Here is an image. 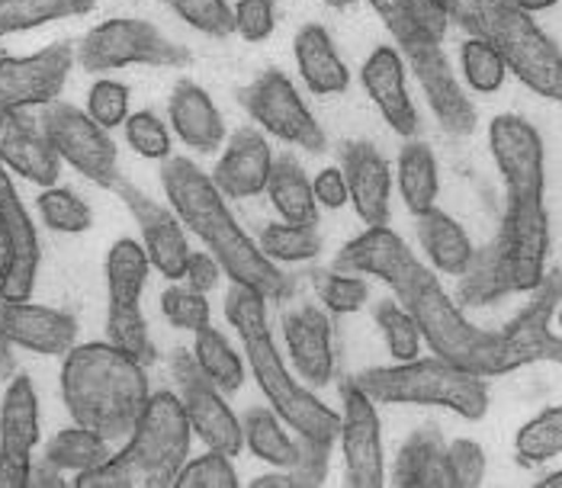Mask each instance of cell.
<instances>
[{
	"mask_svg": "<svg viewBox=\"0 0 562 488\" xmlns=\"http://www.w3.org/2000/svg\"><path fill=\"white\" fill-rule=\"evenodd\" d=\"M241 434L245 446L258 456L260 463L273 466V469H290L296 463V441L286 434V428L280 424V415L267 405L248 408L241 418Z\"/></svg>",
	"mask_w": 562,
	"mask_h": 488,
	"instance_id": "cell-33",
	"label": "cell"
},
{
	"mask_svg": "<svg viewBox=\"0 0 562 488\" xmlns=\"http://www.w3.org/2000/svg\"><path fill=\"white\" fill-rule=\"evenodd\" d=\"M75 58L90 75H106L126 65L183 68L190 61V52L183 45L165 39L155 23L120 16V20H106L93 26L75 48Z\"/></svg>",
	"mask_w": 562,
	"mask_h": 488,
	"instance_id": "cell-8",
	"label": "cell"
},
{
	"mask_svg": "<svg viewBox=\"0 0 562 488\" xmlns=\"http://www.w3.org/2000/svg\"><path fill=\"white\" fill-rule=\"evenodd\" d=\"M447 20L492 43L520 84L562 103V52L518 0H437Z\"/></svg>",
	"mask_w": 562,
	"mask_h": 488,
	"instance_id": "cell-5",
	"label": "cell"
},
{
	"mask_svg": "<svg viewBox=\"0 0 562 488\" xmlns=\"http://www.w3.org/2000/svg\"><path fill=\"white\" fill-rule=\"evenodd\" d=\"M232 16H235V33L245 43H267L277 30V3L273 0H238Z\"/></svg>",
	"mask_w": 562,
	"mask_h": 488,
	"instance_id": "cell-51",
	"label": "cell"
},
{
	"mask_svg": "<svg viewBox=\"0 0 562 488\" xmlns=\"http://www.w3.org/2000/svg\"><path fill=\"white\" fill-rule=\"evenodd\" d=\"M161 3L171 7L173 13L196 33H206L216 39H225L235 33V16L225 0H161Z\"/></svg>",
	"mask_w": 562,
	"mask_h": 488,
	"instance_id": "cell-45",
	"label": "cell"
},
{
	"mask_svg": "<svg viewBox=\"0 0 562 488\" xmlns=\"http://www.w3.org/2000/svg\"><path fill=\"white\" fill-rule=\"evenodd\" d=\"M318 283V299L325 303V309L335 315H350V311L363 309V303L370 299V286L363 276L357 273H345V270H318L315 273Z\"/></svg>",
	"mask_w": 562,
	"mask_h": 488,
	"instance_id": "cell-44",
	"label": "cell"
},
{
	"mask_svg": "<svg viewBox=\"0 0 562 488\" xmlns=\"http://www.w3.org/2000/svg\"><path fill=\"white\" fill-rule=\"evenodd\" d=\"M87 113L90 120H97L103 129H116L126 123L130 116V88L120 84V81H97L90 93H87Z\"/></svg>",
	"mask_w": 562,
	"mask_h": 488,
	"instance_id": "cell-49",
	"label": "cell"
},
{
	"mask_svg": "<svg viewBox=\"0 0 562 488\" xmlns=\"http://www.w3.org/2000/svg\"><path fill=\"white\" fill-rule=\"evenodd\" d=\"M161 311L165 318L171 321L173 328L180 331H203L213 325V311H210V303H206V293H196L190 286H168L161 293Z\"/></svg>",
	"mask_w": 562,
	"mask_h": 488,
	"instance_id": "cell-46",
	"label": "cell"
},
{
	"mask_svg": "<svg viewBox=\"0 0 562 488\" xmlns=\"http://www.w3.org/2000/svg\"><path fill=\"white\" fill-rule=\"evenodd\" d=\"M171 376L177 383V399L190 421V431L210 450H222L228 456L241 453L245 446L241 418L222 399V389L216 383L200 370L190 348H177L171 354Z\"/></svg>",
	"mask_w": 562,
	"mask_h": 488,
	"instance_id": "cell-11",
	"label": "cell"
},
{
	"mask_svg": "<svg viewBox=\"0 0 562 488\" xmlns=\"http://www.w3.org/2000/svg\"><path fill=\"white\" fill-rule=\"evenodd\" d=\"M145 366L110 341L75 344L61 363V399L75 424L100 438L126 441L148 405Z\"/></svg>",
	"mask_w": 562,
	"mask_h": 488,
	"instance_id": "cell-2",
	"label": "cell"
},
{
	"mask_svg": "<svg viewBox=\"0 0 562 488\" xmlns=\"http://www.w3.org/2000/svg\"><path fill=\"white\" fill-rule=\"evenodd\" d=\"M460 61H463V75H467L470 88L479 90V93H495L505 84L508 65H505L502 52L492 43L473 36L470 43H463V48H460Z\"/></svg>",
	"mask_w": 562,
	"mask_h": 488,
	"instance_id": "cell-43",
	"label": "cell"
},
{
	"mask_svg": "<svg viewBox=\"0 0 562 488\" xmlns=\"http://www.w3.org/2000/svg\"><path fill=\"white\" fill-rule=\"evenodd\" d=\"M10 341L3 338V331H0V379H7V376H13V356H10Z\"/></svg>",
	"mask_w": 562,
	"mask_h": 488,
	"instance_id": "cell-56",
	"label": "cell"
},
{
	"mask_svg": "<svg viewBox=\"0 0 562 488\" xmlns=\"http://www.w3.org/2000/svg\"><path fill=\"white\" fill-rule=\"evenodd\" d=\"M45 463H52L55 469L61 473H90L97 469L100 463L110 459V441L100 438L97 431L90 428H61L48 444H45Z\"/></svg>",
	"mask_w": 562,
	"mask_h": 488,
	"instance_id": "cell-35",
	"label": "cell"
},
{
	"mask_svg": "<svg viewBox=\"0 0 562 488\" xmlns=\"http://www.w3.org/2000/svg\"><path fill=\"white\" fill-rule=\"evenodd\" d=\"M238 103L273 138L286 145H300L308 155H322L328 148L325 129L318 126V120L312 116V110L305 106V100L283 71L267 68L248 88L238 90Z\"/></svg>",
	"mask_w": 562,
	"mask_h": 488,
	"instance_id": "cell-9",
	"label": "cell"
},
{
	"mask_svg": "<svg viewBox=\"0 0 562 488\" xmlns=\"http://www.w3.org/2000/svg\"><path fill=\"white\" fill-rule=\"evenodd\" d=\"M492 158L505 180L508 206L543 203V138L520 116H495L488 126Z\"/></svg>",
	"mask_w": 562,
	"mask_h": 488,
	"instance_id": "cell-13",
	"label": "cell"
},
{
	"mask_svg": "<svg viewBox=\"0 0 562 488\" xmlns=\"http://www.w3.org/2000/svg\"><path fill=\"white\" fill-rule=\"evenodd\" d=\"M312 193H315V203L325 206V209H341L347 200V180L341 168H325L318 171V178L312 180Z\"/></svg>",
	"mask_w": 562,
	"mask_h": 488,
	"instance_id": "cell-55",
	"label": "cell"
},
{
	"mask_svg": "<svg viewBox=\"0 0 562 488\" xmlns=\"http://www.w3.org/2000/svg\"><path fill=\"white\" fill-rule=\"evenodd\" d=\"M123 129H126V141H130L135 155L151 158V161H165L171 155V133L151 110L126 116Z\"/></svg>",
	"mask_w": 562,
	"mask_h": 488,
	"instance_id": "cell-48",
	"label": "cell"
},
{
	"mask_svg": "<svg viewBox=\"0 0 562 488\" xmlns=\"http://www.w3.org/2000/svg\"><path fill=\"white\" fill-rule=\"evenodd\" d=\"M518 3L524 10H530V13H540V10H550L557 0H518Z\"/></svg>",
	"mask_w": 562,
	"mask_h": 488,
	"instance_id": "cell-57",
	"label": "cell"
},
{
	"mask_svg": "<svg viewBox=\"0 0 562 488\" xmlns=\"http://www.w3.org/2000/svg\"><path fill=\"white\" fill-rule=\"evenodd\" d=\"M350 383L363 389L373 401H386V405H437L457 411L467 421H482L488 411V389L482 376L443 356H431V360L415 356L395 366L363 370L353 373Z\"/></svg>",
	"mask_w": 562,
	"mask_h": 488,
	"instance_id": "cell-7",
	"label": "cell"
},
{
	"mask_svg": "<svg viewBox=\"0 0 562 488\" xmlns=\"http://www.w3.org/2000/svg\"><path fill=\"white\" fill-rule=\"evenodd\" d=\"M258 245L270 261L303 264L322 254V231L318 223H273L260 231Z\"/></svg>",
	"mask_w": 562,
	"mask_h": 488,
	"instance_id": "cell-38",
	"label": "cell"
},
{
	"mask_svg": "<svg viewBox=\"0 0 562 488\" xmlns=\"http://www.w3.org/2000/svg\"><path fill=\"white\" fill-rule=\"evenodd\" d=\"M515 453L524 466L547 463L562 453V405H553L530 418L515 438Z\"/></svg>",
	"mask_w": 562,
	"mask_h": 488,
	"instance_id": "cell-40",
	"label": "cell"
},
{
	"mask_svg": "<svg viewBox=\"0 0 562 488\" xmlns=\"http://www.w3.org/2000/svg\"><path fill=\"white\" fill-rule=\"evenodd\" d=\"M0 331L13 348L43 356H65L78 344L75 315L36 306L30 299L0 303Z\"/></svg>",
	"mask_w": 562,
	"mask_h": 488,
	"instance_id": "cell-21",
	"label": "cell"
},
{
	"mask_svg": "<svg viewBox=\"0 0 562 488\" xmlns=\"http://www.w3.org/2000/svg\"><path fill=\"white\" fill-rule=\"evenodd\" d=\"M293 55L300 65L305 88L322 97H335L350 88V71L345 68L338 48L331 43L328 30L318 23H308L293 39Z\"/></svg>",
	"mask_w": 562,
	"mask_h": 488,
	"instance_id": "cell-29",
	"label": "cell"
},
{
	"mask_svg": "<svg viewBox=\"0 0 562 488\" xmlns=\"http://www.w3.org/2000/svg\"><path fill=\"white\" fill-rule=\"evenodd\" d=\"M341 171L353 213L367 225H390L392 174L386 158L370 141H347L341 148Z\"/></svg>",
	"mask_w": 562,
	"mask_h": 488,
	"instance_id": "cell-22",
	"label": "cell"
},
{
	"mask_svg": "<svg viewBox=\"0 0 562 488\" xmlns=\"http://www.w3.org/2000/svg\"><path fill=\"white\" fill-rule=\"evenodd\" d=\"M173 488H238V473L232 466V456L222 450H210L206 456L183 463Z\"/></svg>",
	"mask_w": 562,
	"mask_h": 488,
	"instance_id": "cell-47",
	"label": "cell"
},
{
	"mask_svg": "<svg viewBox=\"0 0 562 488\" xmlns=\"http://www.w3.org/2000/svg\"><path fill=\"white\" fill-rule=\"evenodd\" d=\"M40 444V399L30 376H10L0 401V488H26Z\"/></svg>",
	"mask_w": 562,
	"mask_h": 488,
	"instance_id": "cell-16",
	"label": "cell"
},
{
	"mask_svg": "<svg viewBox=\"0 0 562 488\" xmlns=\"http://www.w3.org/2000/svg\"><path fill=\"white\" fill-rule=\"evenodd\" d=\"M562 299V270L543 273L540 286L533 290V299L524 306L518 318L498 331L502 351H498V370L512 373L537 360H557L562 363V338L550 331V318Z\"/></svg>",
	"mask_w": 562,
	"mask_h": 488,
	"instance_id": "cell-12",
	"label": "cell"
},
{
	"mask_svg": "<svg viewBox=\"0 0 562 488\" xmlns=\"http://www.w3.org/2000/svg\"><path fill=\"white\" fill-rule=\"evenodd\" d=\"M325 7H335V10H347V7H353V0H322Z\"/></svg>",
	"mask_w": 562,
	"mask_h": 488,
	"instance_id": "cell-58",
	"label": "cell"
},
{
	"mask_svg": "<svg viewBox=\"0 0 562 488\" xmlns=\"http://www.w3.org/2000/svg\"><path fill=\"white\" fill-rule=\"evenodd\" d=\"M190 351L196 356L200 370L216 383L222 393H238L241 389V383H245V363H241L238 351H232L228 338L218 328L210 325V328L196 331V344Z\"/></svg>",
	"mask_w": 562,
	"mask_h": 488,
	"instance_id": "cell-37",
	"label": "cell"
},
{
	"mask_svg": "<svg viewBox=\"0 0 562 488\" xmlns=\"http://www.w3.org/2000/svg\"><path fill=\"white\" fill-rule=\"evenodd\" d=\"M376 325H380V331H383V338L390 344V354L398 363L415 360V356L422 354V328H418V321L412 318V311L405 309L402 303H395V299L380 303L376 306Z\"/></svg>",
	"mask_w": 562,
	"mask_h": 488,
	"instance_id": "cell-42",
	"label": "cell"
},
{
	"mask_svg": "<svg viewBox=\"0 0 562 488\" xmlns=\"http://www.w3.org/2000/svg\"><path fill=\"white\" fill-rule=\"evenodd\" d=\"M286 351L308 386H325L335 376V351H331V318L318 306H300L283 318Z\"/></svg>",
	"mask_w": 562,
	"mask_h": 488,
	"instance_id": "cell-24",
	"label": "cell"
},
{
	"mask_svg": "<svg viewBox=\"0 0 562 488\" xmlns=\"http://www.w3.org/2000/svg\"><path fill=\"white\" fill-rule=\"evenodd\" d=\"M450 488H479L485 483V450L476 441H453L447 446Z\"/></svg>",
	"mask_w": 562,
	"mask_h": 488,
	"instance_id": "cell-52",
	"label": "cell"
},
{
	"mask_svg": "<svg viewBox=\"0 0 562 488\" xmlns=\"http://www.w3.org/2000/svg\"><path fill=\"white\" fill-rule=\"evenodd\" d=\"M370 7L380 13V20L386 23L392 39L402 45L412 39L415 26H412V0H370Z\"/></svg>",
	"mask_w": 562,
	"mask_h": 488,
	"instance_id": "cell-53",
	"label": "cell"
},
{
	"mask_svg": "<svg viewBox=\"0 0 562 488\" xmlns=\"http://www.w3.org/2000/svg\"><path fill=\"white\" fill-rule=\"evenodd\" d=\"M106 341L113 348H120L123 354H130L132 360H138L142 366H151L158 360L142 306H110L106 309Z\"/></svg>",
	"mask_w": 562,
	"mask_h": 488,
	"instance_id": "cell-39",
	"label": "cell"
},
{
	"mask_svg": "<svg viewBox=\"0 0 562 488\" xmlns=\"http://www.w3.org/2000/svg\"><path fill=\"white\" fill-rule=\"evenodd\" d=\"M328 459H331V444L303 438L296 441V463L286 469L290 488H318L328 479Z\"/></svg>",
	"mask_w": 562,
	"mask_h": 488,
	"instance_id": "cell-50",
	"label": "cell"
},
{
	"mask_svg": "<svg viewBox=\"0 0 562 488\" xmlns=\"http://www.w3.org/2000/svg\"><path fill=\"white\" fill-rule=\"evenodd\" d=\"M418 264L412 248L392 231L390 225H367L363 235L347 241L341 254L335 258V270L345 273H373L392 290L405 280V273Z\"/></svg>",
	"mask_w": 562,
	"mask_h": 488,
	"instance_id": "cell-26",
	"label": "cell"
},
{
	"mask_svg": "<svg viewBox=\"0 0 562 488\" xmlns=\"http://www.w3.org/2000/svg\"><path fill=\"white\" fill-rule=\"evenodd\" d=\"M75 68V48L68 43L45 45L33 55L0 58V110H36L58 100Z\"/></svg>",
	"mask_w": 562,
	"mask_h": 488,
	"instance_id": "cell-14",
	"label": "cell"
},
{
	"mask_svg": "<svg viewBox=\"0 0 562 488\" xmlns=\"http://www.w3.org/2000/svg\"><path fill=\"white\" fill-rule=\"evenodd\" d=\"M392 486L398 488H450L447 444L434 424L418 428L395 456Z\"/></svg>",
	"mask_w": 562,
	"mask_h": 488,
	"instance_id": "cell-28",
	"label": "cell"
},
{
	"mask_svg": "<svg viewBox=\"0 0 562 488\" xmlns=\"http://www.w3.org/2000/svg\"><path fill=\"white\" fill-rule=\"evenodd\" d=\"M0 248H3L0 303L30 299L40 273V238L3 164H0Z\"/></svg>",
	"mask_w": 562,
	"mask_h": 488,
	"instance_id": "cell-15",
	"label": "cell"
},
{
	"mask_svg": "<svg viewBox=\"0 0 562 488\" xmlns=\"http://www.w3.org/2000/svg\"><path fill=\"white\" fill-rule=\"evenodd\" d=\"M341 446H345V483L347 488H383L386 466H383V434L376 401L363 389H357L347 376L341 383Z\"/></svg>",
	"mask_w": 562,
	"mask_h": 488,
	"instance_id": "cell-18",
	"label": "cell"
},
{
	"mask_svg": "<svg viewBox=\"0 0 562 488\" xmlns=\"http://www.w3.org/2000/svg\"><path fill=\"white\" fill-rule=\"evenodd\" d=\"M360 78H363V88L370 93V100L376 103V110L392 126V133H398L402 138H412L418 133V113H415V103L405 90V65L392 45L373 48Z\"/></svg>",
	"mask_w": 562,
	"mask_h": 488,
	"instance_id": "cell-25",
	"label": "cell"
},
{
	"mask_svg": "<svg viewBox=\"0 0 562 488\" xmlns=\"http://www.w3.org/2000/svg\"><path fill=\"white\" fill-rule=\"evenodd\" d=\"M270 168H273V151L267 138L255 126H241L228 138L210 178L225 200H248L267 190Z\"/></svg>",
	"mask_w": 562,
	"mask_h": 488,
	"instance_id": "cell-23",
	"label": "cell"
},
{
	"mask_svg": "<svg viewBox=\"0 0 562 488\" xmlns=\"http://www.w3.org/2000/svg\"><path fill=\"white\" fill-rule=\"evenodd\" d=\"M190 421L177 393H155L135 421L126 446L110 453L106 463L81 473L78 488H173L190 456Z\"/></svg>",
	"mask_w": 562,
	"mask_h": 488,
	"instance_id": "cell-4",
	"label": "cell"
},
{
	"mask_svg": "<svg viewBox=\"0 0 562 488\" xmlns=\"http://www.w3.org/2000/svg\"><path fill=\"white\" fill-rule=\"evenodd\" d=\"M263 193L270 196V203L283 216V223H318V203L312 193V180L305 178L296 158H290V155L273 158Z\"/></svg>",
	"mask_w": 562,
	"mask_h": 488,
	"instance_id": "cell-31",
	"label": "cell"
},
{
	"mask_svg": "<svg viewBox=\"0 0 562 488\" xmlns=\"http://www.w3.org/2000/svg\"><path fill=\"white\" fill-rule=\"evenodd\" d=\"M398 190L408 206V213L422 216L428 213L437 200L440 180H437V161L434 151L422 141H408L398 151Z\"/></svg>",
	"mask_w": 562,
	"mask_h": 488,
	"instance_id": "cell-34",
	"label": "cell"
},
{
	"mask_svg": "<svg viewBox=\"0 0 562 488\" xmlns=\"http://www.w3.org/2000/svg\"><path fill=\"white\" fill-rule=\"evenodd\" d=\"M418 238H422V248L428 251V261L440 273L460 276L473 258V245H470V235L463 231V225L453 223L437 206L418 216Z\"/></svg>",
	"mask_w": 562,
	"mask_h": 488,
	"instance_id": "cell-30",
	"label": "cell"
},
{
	"mask_svg": "<svg viewBox=\"0 0 562 488\" xmlns=\"http://www.w3.org/2000/svg\"><path fill=\"white\" fill-rule=\"evenodd\" d=\"M132 213V219L138 223L142 231V245L148 251V261L151 266L168 276V280H183V270L190 261V245H187V235H183V223L177 219V213L155 203L151 196H145L135 183L126 178H120L110 186Z\"/></svg>",
	"mask_w": 562,
	"mask_h": 488,
	"instance_id": "cell-19",
	"label": "cell"
},
{
	"mask_svg": "<svg viewBox=\"0 0 562 488\" xmlns=\"http://www.w3.org/2000/svg\"><path fill=\"white\" fill-rule=\"evenodd\" d=\"M161 186L177 219L203 241L232 283L258 290L267 303H286L293 296L296 283L241 231L210 174H203L190 158L168 155L161 164Z\"/></svg>",
	"mask_w": 562,
	"mask_h": 488,
	"instance_id": "cell-1",
	"label": "cell"
},
{
	"mask_svg": "<svg viewBox=\"0 0 562 488\" xmlns=\"http://www.w3.org/2000/svg\"><path fill=\"white\" fill-rule=\"evenodd\" d=\"M148 251L135 238H120L106 254V293L110 306H142V293L148 283Z\"/></svg>",
	"mask_w": 562,
	"mask_h": 488,
	"instance_id": "cell-32",
	"label": "cell"
},
{
	"mask_svg": "<svg viewBox=\"0 0 562 488\" xmlns=\"http://www.w3.org/2000/svg\"><path fill=\"white\" fill-rule=\"evenodd\" d=\"M168 110H171L173 135L187 148L200 155H213L225 141V123L218 116L216 103L196 81H177Z\"/></svg>",
	"mask_w": 562,
	"mask_h": 488,
	"instance_id": "cell-27",
	"label": "cell"
},
{
	"mask_svg": "<svg viewBox=\"0 0 562 488\" xmlns=\"http://www.w3.org/2000/svg\"><path fill=\"white\" fill-rule=\"evenodd\" d=\"M36 209L43 216V223L52 231H65V235H81L93 225V209L87 206L85 200L65 186H43L40 200H36Z\"/></svg>",
	"mask_w": 562,
	"mask_h": 488,
	"instance_id": "cell-41",
	"label": "cell"
},
{
	"mask_svg": "<svg viewBox=\"0 0 562 488\" xmlns=\"http://www.w3.org/2000/svg\"><path fill=\"white\" fill-rule=\"evenodd\" d=\"M402 55L408 58L418 84L428 97V106L434 110L437 123L450 135H470L476 129V106L473 100L463 93L440 39H428V36H415L408 43H402Z\"/></svg>",
	"mask_w": 562,
	"mask_h": 488,
	"instance_id": "cell-17",
	"label": "cell"
},
{
	"mask_svg": "<svg viewBox=\"0 0 562 488\" xmlns=\"http://www.w3.org/2000/svg\"><path fill=\"white\" fill-rule=\"evenodd\" d=\"M43 129L55 148V155L71 164L81 178L93 180L97 186H113L120 174V151L110 138V129H103L90 113L52 100L43 113Z\"/></svg>",
	"mask_w": 562,
	"mask_h": 488,
	"instance_id": "cell-10",
	"label": "cell"
},
{
	"mask_svg": "<svg viewBox=\"0 0 562 488\" xmlns=\"http://www.w3.org/2000/svg\"><path fill=\"white\" fill-rule=\"evenodd\" d=\"M0 164L36 186H52L61 174V158L33 110H0Z\"/></svg>",
	"mask_w": 562,
	"mask_h": 488,
	"instance_id": "cell-20",
	"label": "cell"
},
{
	"mask_svg": "<svg viewBox=\"0 0 562 488\" xmlns=\"http://www.w3.org/2000/svg\"><path fill=\"white\" fill-rule=\"evenodd\" d=\"M97 7V0H0V36L26 33L55 20L81 16Z\"/></svg>",
	"mask_w": 562,
	"mask_h": 488,
	"instance_id": "cell-36",
	"label": "cell"
},
{
	"mask_svg": "<svg viewBox=\"0 0 562 488\" xmlns=\"http://www.w3.org/2000/svg\"><path fill=\"white\" fill-rule=\"evenodd\" d=\"M225 315L235 325L248 351V363H251V373L258 379L263 399L270 401L280 421H286L303 438L335 444L341 434V415L328 408L325 401H318V396H312L303 383L293 379L290 366L283 363V354L277 351V341L270 334L267 299L245 283H232L225 293Z\"/></svg>",
	"mask_w": 562,
	"mask_h": 488,
	"instance_id": "cell-3",
	"label": "cell"
},
{
	"mask_svg": "<svg viewBox=\"0 0 562 488\" xmlns=\"http://www.w3.org/2000/svg\"><path fill=\"white\" fill-rule=\"evenodd\" d=\"M392 293L412 311V318L422 328V338L431 344L434 354L476 376L502 373L498 370V351H502L498 331H482L476 325H470L460 306L440 290L437 276L422 261L408 270V276Z\"/></svg>",
	"mask_w": 562,
	"mask_h": 488,
	"instance_id": "cell-6",
	"label": "cell"
},
{
	"mask_svg": "<svg viewBox=\"0 0 562 488\" xmlns=\"http://www.w3.org/2000/svg\"><path fill=\"white\" fill-rule=\"evenodd\" d=\"M183 280H187V286L190 290H196V293H213L218 286V280H222V266L218 261L210 254V251H190V261H187V270H183Z\"/></svg>",
	"mask_w": 562,
	"mask_h": 488,
	"instance_id": "cell-54",
	"label": "cell"
}]
</instances>
